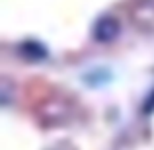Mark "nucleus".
<instances>
[{"mask_svg":"<svg viewBox=\"0 0 154 150\" xmlns=\"http://www.w3.org/2000/svg\"><path fill=\"white\" fill-rule=\"evenodd\" d=\"M119 33V26H117V22L113 18H103L100 20L98 23H96L94 27V35L96 39H100V41H111L115 35Z\"/></svg>","mask_w":154,"mask_h":150,"instance_id":"f257e3e1","label":"nucleus"}]
</instances>
